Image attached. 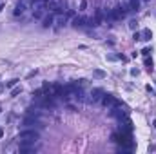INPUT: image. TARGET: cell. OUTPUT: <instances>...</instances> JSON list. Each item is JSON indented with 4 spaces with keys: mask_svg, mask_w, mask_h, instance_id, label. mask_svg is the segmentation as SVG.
<instances>
[{
    "mask_svg": "<svg viewBox=\"0 0 156 154\" xmlns=\"http://www.w3.org/2000/svg\"><path fill=\"white\" fill-rule=\"evenodd\" d=\"M100 102H102L105 107H116V105H122V103H120L118 100H116L114 96H111V94H104Z\"/></svg>",
    "mask_w": 156,
    "mask_h": 154,
    "instance_id": "cell-2",
    "label": "cell"
},
{
    "mask_svg": "<svg viewBox=\"0 0 156 154\" xmlns=\"http://www.w3.org/2000/svg\"><path fill=\"white\" fill-rule=\"evenodd\" d=\"M138 73H140L138 69H131V74H132V76H136V74H138Z\"/></svg>",
    "mask_w": 156,
    "mask_h": 154,
    "instance_id": "cell-15",
    "label": "cell"
},
{
    "mask_svg": "<svg viewBox=\"0 0 156 154\" xmlns=\"http://www.w3.org/2000/svg\"><path fill=\"white\" fill-rule=\"evenodd\" d=\"M0 136H4V131H2V129H0Z\"/></svg>",
    "mask_w": 156,
    "mask_h": 154,
    "instance_id": "cell-16",
    "label": "cell"
},
{
    "mask_svg": "<svg viewBox=\"0 0 156 154\" xmlns=\"http://www.w3.org/2000/svg\"><path fill=\"white\" fill-rule=\"evenodd\" d=\"M85 7H87V2H85V0H82V4H80V9H82V11H84V9H85Z\"/></svg>",
    "mask_w": 156,
    "mask_h": 154,
    "instance_id": "cell-14",
    "label": "cell"
},
{
    "mask_svg": "<svg viewBox=\"0 0 156 154\" xmlns=\"http://www.w3.org/2000/svg\"><path fill=\"white\" fill-rule=\"evenodd\" d=\"M24 11H26V4H24V2H18V4H16V7H15V16L24 15Z\"/></svg>",
    "mask_w": 156,
    "mask_h": 154,
    "instance_id": "cell-4",
    "label": "cell"
},
{
    "mask_svg": "<svg viewBox=\"0 0 156 154\" xmlns=\"http://www.w3.org/2000/svg\"><path fill=\"white\" fill-rule=\"evenodd\" d=\"M42 15H44L42 11H33V16L35 18H42Z\"/></svg>",
    "mask_w": 156,
    "mask_h": 154,
    "instance_id": "cell-12",
    "label": "cell"
},
{
    "mask_svg": "<svg viewBox=\"0 0 156 154\" xmlns=\"http://www.w3.org/2000/svg\"><path fill=\"white\" fill-rule=\"evenodd\" d=\"M20 92H22V87H20V85H15L13 91H11V96H18Z\"/></svg>",
    "mask_w": 156,
    "mask_h": 154,
    "instance_id": "cell-9",
    "label": "cell"
},
{
    "mask_svg": "<svg viewBox=\"0 0 156 154\" xmlns=\"http://www.w3.org/2000/svg\"><path fill=\"white\" fill-rule=\"evenodd\" d=\"M2 9H4V4H0V11H2Z\"/></svg>",
    "mask_w": 156,
    "mask_h": 154,
    "instance_id": "cell-17",
    "label": "cell"
},
{
    "mask_svg": "<svg viewBox=\"0 0 156 154\" xmlns=\"http://www.w3.org/2000/svg\"><path fill=\"white\" fill-rule=\"evenodd\" d=\"M94 76H98V78H104L105 73H104V71H100V69H96V71H94Z\"/></svg>",
    "mask_w": 156,
    "mask_h": 154,
    "instance_id": "cell-11",
    "label": "cell"
},
{
    "mask_svg": "<svg viewBox=\"0 0 156 154\" xmlns=\"http://www.w3.org/2000/svg\"><path fill=\"white\" fill-rule=\"evenodd\" d=\"M53 24H54V16L49 15V16L44 18V24H42V26H44V27H49V26H53Z\"/></svg>",
    "mask_w": 156,
    "mask_h": 154,
    "instance_id": "cell-7",
    "label": "cell"
},
{
    "mask_svg": "<svg viewBox=\"0 0 156 154\" xmlns=\"http://www.w3.org/2000/svg\"><path fill=\"white\" fill-rule=\"evenodd\" d=\"M152 125H154V129H156V120H154V122H152Z\"/></svg>",
    "mask_w": 156,
    "mask_h": 154,
    "instance_id": "cell-18",
    "label": "cell"
},
{
    "mask_svg": "<svg viewBox=\"0 0 156 154\" xmlns=\"http://www.w3.org/2000/svg\"><path fill=\"white\" fill-rule=\"evenodd\" d=\"M73 26H74V27L85 26V18H82V16H74V18H73Z\"/></svg>",
    "mask_w": 156,
    "mask_h": 154,
    "instance_id": "cell-6",
    "label": "cell"
},
{
    "mask_svg": "<svg viewBox=\"0 0 156 154\" xmlns=\"http://www.w3.org/2000/svg\"><path fill=\"white\" fill-rule=\"evenodd\" d=\"M0 111H2V109H0Z\"/></svg>",
    "mask_w": 156,
    "mask_h": 154,
    "instance_id": "cell-19",
    "label": "cell"
},
{
    "mask_svg": "<svg viewBox=\"0 0 156 154\" xmlns=\"http://www.w3.org/2000/svg\"><path fill=\"white\" fill-rule=\"evenodd\" d=\"M142 54H143V56H149V54H151V49H149V47H145V49L142 51Z\"/></svg>",
    "mask_w": 156,
    "mask_h": 154,
    "instance_id": "cell-13",
    "label": "cell"
},
{
    "mask_svg": "<svg viewBox=\"0 0 156 154\" xmlns=\"http://www.w3.org/2000/svg\"><path fill=\"white\" fill-rule=\"evenodd\" d=\"M104 94H105V92H104V91H102L100 87H96V89H93V91H91V102H100Z\"/></svg>",
    "mask_w": 156,
    "mask_h": 154,
    "instance_id": "cell-3",
    "label": "cell"
},
{
    "mask_svg": "<svg viewBox=\"0 0 156 154\" xmlns=\"http://www.w3.org/2000/svg\"><path fill=\"white\" fill-rule=\"evenodd\" d=\"M129 7H131V11H138V7H140V0H129Z\"/></svg>",
    "mask_w": 156,
    "mask_h": 154,
    "instance_id": "cell-8",
    "label": "cell"
},
{
    "mask_svg": "<svg viewBox=\"0 0 156 154\" xmlns=\"http://www.w3.org/2000/svg\"><path fill=\"white\" fill-rule=\"evenodd\" d=\"M15 85H18V80H9V82L6 84V87H7V89H13Z\"/></svg>",
    "mask_w": 156,
    "mask_h": 154,
    "instance_id": "cell-10",
    "label": "cell"
},
{
    "mask_svg": "<svg viewBox=\"0 0 156 154\" xmlns=\"http://www.w3.org/2000/svg\"><path fill=\"white\" fill-rule=\"evenodd\" d=\"M152 38V33H151V29H143L142 31V34H140V40H145V42H149Z\"/></svg>",
    "mask_w": 156,
    "mask_h": 154,
    "instance_id": "cell-5",
    "label": "cell"
},
{
    "mask_svg": "<svg viewBox=\"0 0 156 154\" xmlns=\"http://www.w3.org/2000/svg\"><path fill=\"white\" fill-rule=\"evenodd\" d=\"M16 140H20V143H26V145H35L38 140H40V134H38V131H35V129H26V131H22L18 134Z\"/></svg>",
    "mask_w": 156,
    "mask_h": 154,
    "instance_id": "cell-1",
    "label": "cell"
}]
</instances>
